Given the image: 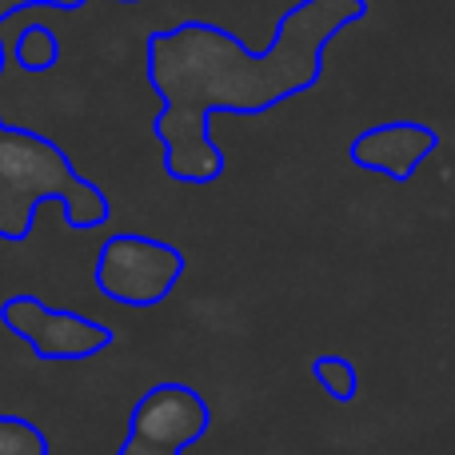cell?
I'll return each mask as SVG.
<instances>
[{"label": "cell", "instance_id": "cell-12", "mask_svg": "<svg viewBox=\"0 0 455 455\" xmlns=\"http://www.w3.org/2000/svg\"><path fill=\"white\" fill-rule=\"evenodd\" d=\"M0 68H4V44H0ZM0 124H4V120H0Z\"/></svg>", "mask_w": 455, "mask_h": 455}, {"label": "cell", "instance_id": "cell-4", "mask_svg": "<svg viewBox=\"0 0 455 455\" xmlns=\"http://www.w3.org/2000/svg\"><path fill=\"white\" fill-rule=\"evenodd\" d=\"M0 323L12 331L20 344L32 347V355L52 363L92 360L112 347V328L92 315L68 312V307H48L36 296H8L0 304Z\"/></svg>", "mask_w": 455, "mask_h": 455}, {"label": "cell", "instance_id": "cell-13", "mask_svg": "<svg viewBox=\"0 0 455 455\" xmlns=\"http://www.w3.org/2000/svg\"><path fill=\"white\" fill-rule=\"evenodd\" d=\"M116 4H144V0H116Z\"/></svg>", "mask_w": 455, "mask_h": 455}, {"label": "cell", "instance_id": "cell-3", "mask_svg": "<svg viewBox=\"0 0 455 455\" xmlns=\"http://www.w3.org/2000/svg\"><path fill=\"white\" fill-rule=\"evenodd\" d=\"M184 272H188V256L176 243L120 232L100 243L92 280H96V291L104 299H112V304L156 307L184 280Z\"/></svg>", "mask_w": 455, "mask_h": 455}, {"label": "cell", "instance_id": "cell-9", "mask_svg": "<svg viewBox=\"0 0 455 455\" xmlns=\"http://www.w3.org/2000/svg\"><path fill=\"white\" fill-rule=\"evenodd\" d=\"M0 455H48V435L24 416H0Z\"/></svg>", "mask_w": 455, "mask_h": 455}, {"label": "cell", "instance_id": "cell-10", "mask_svg": "<svg viewBox=\"0 0 455 455\" xmlns=\"http://www.w3.org/2000/svg\"><path fill=\"white\" fill-rule=\"evenodd\" d=\"M116 455H184V451H164V448H148V443H140V440H132L128 435L124 443H120V451Z\"/></svg>", "mask_w": 455, "mask_h": 455}, {"label": "cell", "instance_id": "cell-1", "mask_svg": "<svg viewBox=\"0 0 455 455\" xmlns=\"http://www.w3.org/2000/svg\"><path fill=\"white\" fill-rule=\"evenodd\" d=\"M368 16V0H296L275 24L267 48H248L212 20H180L148 36L144 72L160 112L152 132L164 152V176L208 188L228 156L212 140V116H264L323 80V48Z\"/></svg>", "mask_w": 455, "mask_h": 455}, {"label": "cell", "instance_id": "cell-8", "mask_svg": "<svg viewBox=\"0 0 455 455\" xmlns=\"http://www.w3.org/2000/svg\"><path fill=\"white\" fill-rule=\"evenodd\" d=\"M16 60H20L24 72L56 68V60H60V40H56V32L44 28V24H28V28L20 32V40H16Z\"/></svg>", "mask_w": 455, "mask_h": 455}, {"label": "cell", "instance_id": "cell-5", "mask_svg": "<svg viewBox=\"0 0 455 455\" xmlns=\"http://www.w3.org/2000/svg\"><path fill=\"white\" fill-rule=\"evenodd\" d=\"M212 427V408L208 400L188 384H164L148 387L136 400L132 416H128V435L148 448H164V451H188L192 443H200Z\"/></svg>", "mask_w": 455, "mask_h": 455}, {"label": "cell", "instance_id": "cell-6", "mask_svg": "<svg viewBox=\"0 0 455 455\" xmlns=\"http://www.w3.org/2000/svg\"><path fill=\"white\" fill-rule=\"evenodd\" d=\"M440 148V132L419 120H387V124L363 128L347 144V160L363 172H379L395 184H408L416 168Z\"/></svg>", "mask_w": 455, "mask_h": 455}, {"label": "cell", "instance_id": "cell-2", "mask_svg": "<svg viewBox=\"0 0 455 455\" xmlns=\"http://www.w3.org/2000/svg\"><path fill=\"white\" fill-rule=\"evenodd\" d=\"M44 200H60L72 232H96L112 212L104 188L72 168L60 144L28 128L0 124V240H28Z\"/></svg>", "mask_w": 455, "mask_h": 455}, {"label": "cell", "instance_id": "cell-7", "mask_svg": "<svg viewBox=\"0 0 455 455\" xmlns=\"http://www.w3.org/2000/svg\"><path fill=\"white\" fill-rule=\"evenodd\" d=\"M312 376L320 384V392L331 403H352L360 395V376H355V363L339 352H323L312 360Z\"/></svg>", "mask_w": 455, "mask_h": 455}, {"label": "cell", "instance_id": "cell-11", "mask_svg": "<svg viewBox=\"0 0 455 455\" xmlns=\"http://www.w3.org/2000/svg\"><path fill=\"white\" fill-rule=\"evenodd\" d=\"M24 4H52V8H68L72 12V8H80L84 0H8L4 8H24Z\"/></svg>", "mask_w": 455, "mask_h": 455}]
</instances>
